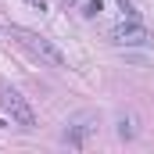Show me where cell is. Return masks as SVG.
I'll return each mask as SVG.
<instances>
[{"instance_id": "7a4b0ae2", "label": "cell", "mask_w": 154, "mask_h": 154, "mask_svg": "<svg viewBox=\"0 0 154 154\" xmlns=\"http://www.w3.org/2000/svg\"><path fill=\"white\" fill-rule=\"evenodd\" d=\"M0 108L11 115L14 125H22V129H32V125H36V111L29 108V100H25L14 86H7V82H0Z\"/></svg>"}, {"instance_id": "3957f363", "label": "cell", "mask_w": 154, "mask_h": 154, "mask_svg": "<svg viewBox=\"0 0 154 154\" xmlns=\"http://www.w3.org/2000/svg\"><path fill=\"white\" fill-rule=\"evenodd\" d=\"M111 39L118 47H143V43H151V32H147V25H140L136 18H129V22H118L111 29Z\"/></svg>"}, {"instance_id": "277c9868", "label": "cell", "mask_w": 154, "mask_h": 154, "mask_svg": "<svg viewBox=\"0 0 154 154\" xmlns=\"http://www.w3.org/2000/svg\"><path fill=\"white\" fill-rule=\"evenodd\" d=\"M82 122H86V115H82V118H75V122L65 129V143H72V147H82V143H86V136H90V133H97V125H82Z\"/></svg>"}, {"instance_id": "52a82bcc", "label": "cell", "mask_w": 154, "mask_h": 154, "mask_svg": "<svg viewBox=\"0 0 154 154\" xmlns=\"http://www.w3.org/2000/svg\"><path fill=\"white\" fill-rule=\"evenodd\" d=\"M115 4L125 11V18H136V4H133V0H115Z\"/></svg>"}, {"instance_id": "8992f818", "label": "cell", "mask_w": 154, "mask_h": 154, "mask_svg": "<svg viewBox=\"0 0 154 154\" xmlns=\"http://www.w3.org/2000/svg\"><path fill=\"white\" fill-rule=\"evenodd\" d=\"M100 11H104V4H100V0H90V4L82 7V14H86V18H97Z\"/></svg>"}, {"instance_id": "ba28073f", "label": "cell", "mask_w": 154, "mask_h": 154, "mask_svg": "<svg viewBox=\"0 0 154 154\" xmlns=\"http://www.w3.org/2000/svg\"><path fill=\"white\" fill-rule=\"evenodd\" d=\"M29 7H36V11H47V0H25Z\"/></svg>"}, {"instance_id": "6da1fadb", "label": "cell", "mask_w": 154, "mask_h": 154, "mask_svg": "<svg viewBox=\"0 0 154 154\" xmlns=\"http://www.w3.org/2000/svg\"><path fill=\"white\" fill-rule=\"evenodd\" d=\"M4 32L14 39L18 47H25L32 57L47 61V65H54V68H68V57H65V54H61V50H57L50 39H43L39 32H32V29H22V25H11V22L4 25Z\"/></svg>"}, {"instance_id": "5b68a950", "label": "cell", "mask_w": 154, "mask_h": 154, "mask_svg": "<svg viewBox=\"0 0 154 154\" xmlns=\"http://www.w3.org/2000/svg\"><path fill=\"white\" fill-rule=\"evenodd\" d=\"M118 136L122 140H133L136 136V118L133 115H118Z\"/></svg>"}]
</instances>
